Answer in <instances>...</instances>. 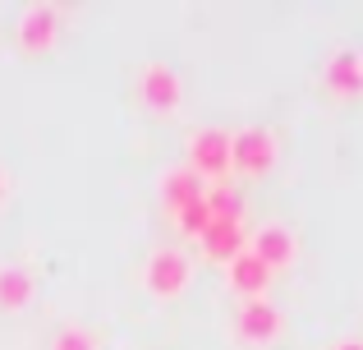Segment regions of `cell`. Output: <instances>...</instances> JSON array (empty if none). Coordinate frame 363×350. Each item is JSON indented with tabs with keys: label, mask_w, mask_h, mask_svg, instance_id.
<instances>
[{
	"label": "cell",
	"mask_w": 363,
	"mask_h": 350,
	"mask_svg": "<svg viewBox=\"0 0 363 350\" xmlns=\"http://www.w3.org/2000/svg\"><path fill=\"white\" fill-rule=\"evenodd\" d=\"M272 166H276V138L267 129H240V134H230V171L267 175Z\"/></svg>",
	"instance_id": "obj_1"
},
{
	"label": "cell",
	"mask_w": 363,
	"mask_h": 350,
	"mask_svg": "<svg viewBox=\"0 0 363 350\" xmlns=\"http://www.w3.org/2000/svg\"><path fill=\"white\" fill-rule=\"evenodd\" d=\"M189 171H198L203 180H221L230 171V134L225 129H198L189 143Z\"/></svg>",
	"instance_id": "obj_2"
},
{
	"label": "cell",
	"mask_w": 363,
	"mask_h": 350,
	"mask_svg": "<svg viewBox=\"0 0 363 350\" xmlns=\"http://www.w3.org/2000/svg\"><path fill=\"white\" fill-rule=\"evenodd\" d=\"M143 281H147V290H152V295H161V300L179 295V290H184V281H189V263H184V253H175V249H157V253L147 258V272H143Z\"/></svg>",
	"instance_id": "obj_3"
},
{
	"label": "cell",
	"mask_w": 363,
	"mask_h": 350,
	"mask_svg": "<svg viewBox=\"0 0 363 350\" xmlns=\"http://www.w3.org/2000/svg\"><path fill=\"white\" fill-rule=\"evenodd\" d=\"M55 37H60V14L51 5L23 9V18H18V46L23 51H51Z\"/></svg>",
	"instance_id": "obj_4"
},
{
	"label": "cell",
	"mask_w": 363,
	"mask_h": 350,
	"mask_svg": "<svg viewBox=\"0 0 363 350\" xmlns=\"http://www.w3.org/2000/svg\"><path fill=\"white\" fill-rule=\"evenodd\" d=\"M198 240H203L207 258H216V263H235L248 249L244 222H221V217H212V222H207V231L198 235Z\"/></svg>",
	"instance_id": "obj_5"
},
{
	"label": "cell",
	"mask_w": 363,
	"mask_h": 350,
	"mask_svg": "<svg viewBox=\"0 0 363 350\" xmlns=\"http://www.w3.org/2000/svg\"><path fill=\"white\" fill-rule=\"evenodd\" d=\"M207 198V180L198 171H189V166H175V171H166V180H161V203L170 207V212H184V207L203 203Z\"/></svg>",
	"instance_id": "obj_6"
},
{
	"label": "cell",
	"mask_w": 363,
	"mask_h": 350,
	"mask_svg": "<svg viewBox=\"0 0 363 350\" xmlns=\"http://www.w3.org/2000/svg\"><path fill=\"white\" fill-rule=\"evenodd\" d=\"M248 253H253L257 263H267V268H285V263L294 258V235L285 231V226H262V231L248 240Z\"/></svg>",
	"instance_id": "obj_7"
},
{
	"label": "cell",
	"mask_w": 363,
	"mask_h": 350,
	"mask_svg": "<svg viewBox=\"0 0 363 350\" xmlns=\"http://www.w3.org/2000/svg\"><path fill=\"white\" fill-rule=\"evenodd\" d=\"M327 88L336 97H363V55L359 51H336L327 65Z\"/></svg>",
	"instance_id": "obj_8"
},
{
	"label": "cell",
	"mask_w": 363,
	"mask_h": 350,
	"mask_svg": "<svg viewBox=\"0 0 363 350\" xmlns=\"http://www.w3.org/2000/svg\"><path fill=\"white\" fill-rule=\"evenodd\" d=\"M143 102H147L152 111H175L179 106L175 70H166V65H147V70H143Z\"/></svg>",
	"instance_id": "obj_9"
},
{
	"label": "cell",
	"mask_w": 363,
	"mask_h": 350,
	"mask_svg": "<svg viewBox=\"0 0 363 350\" xmlns=\"http://www.w3.org/2000/svg\"><path fill=\"white\" fill-rule=\"evenodd\" d=\"M281 332V314H276L267 300H248V305L240 309V337L244 341H272V337Z\"/></svg>",
	"instance_id": "obj_10"
},
{
	"label": "cell",
	"mask_w": 363,
	"mask_h": 350,
	"mask_svg": "<svg viewBox=\"0 0 363 350\" xmlns=\"http://www.w3.org/2000/svg\"><path fill=\"white\" fill-rule=\"evenodd\" d=\"M225 268H230V286L240 290V295H248V300L262 295V290H267V277H272V268H267V263H257L248 249L235 263H225Z\"/></svg>",
	"instance_id": "obj_11"
},
{
	"label": "cell",
	"mask_w": 363,
	"mask_h": 350,
	"mask_svg": "<svg viewBox=\"0 0 363 350\" xmlns=\"http://www.w3.org/2000/svg\"><path fill=\"white\" fill-rule=\"evenodd\" d=\"M33 300V277L23 268H0V309H23Z\"/></svg>",
	"instance_id": "obj_12"
},
{
	"label": "cell",
	"mask_w": 363,
	"mask_h": 350,
	"mask_svg": "<svg viewBox=\"0 0 363 350\" xmlns=\"http://www.w3.org/2000/svg\"><path fill=\"white\" fill-rule=\"evenodd\" d=\"M207 207L221 222H240V194L235 189H207Z\"/></svg>",
	"instance_id": "obj_13"
},
{
	"label": "cell",
	"mask_w": 363,
	"mask_h": 350,
	"mask_svg": "<svg viewBox=\"0 0 363 350\" xmlns=\"http://www.w3.org/2000/svg\"><path fill=\"white\" fill-rule=\"evenodd\" d=\"M207 222H212V207H207V198H203V203H194V207H184V212H179V226H184L189 235H203V231H207Z\"/></svg>",
	"instance_id": "obj_14"
},
{
	"label": "cell",
	"mask_w": 363,
	"mask_h": 350,
	"mask_svg": "<svg viewBox=\"0 0 363 350\" xmlns=\"http://www.w3.org/2000/svg\"><path fill=\"white\" fill-rule=\"evenodd\" d=\"M51 350H92V337L83 332V327H65V332L55 337Z\"/></svg>",
	"instance_id": "obj_15"
},
{
	"label": "cell",
	"mask_w": 363,
	"mask_h": 350,
	"mask_svg": "<svg viewBox=\"0 0 363 350\" xmlns=\"http://www.w3.org/2000/svg\"><path fill=\"white\" fill-rule=\"evenodd\" d=\"M336 350H363V341H340Z\"/></svg>",
	"instance_id": "obj_16"
},
{
	"label": "cell",
	"mask_w": 363,
	"mask_h": 350,
	"mask_svg": "<svg viewBox=\"0 0 363 350\" xmlns=\"http://www.w3.org/2000/svg\"><path fill=\"white\" fill-rule=\"evenodd\" d=\"M0 198H5V175H0Z\"/></svg>",
	"instance_id": "obj_17"
}]
</instances>
